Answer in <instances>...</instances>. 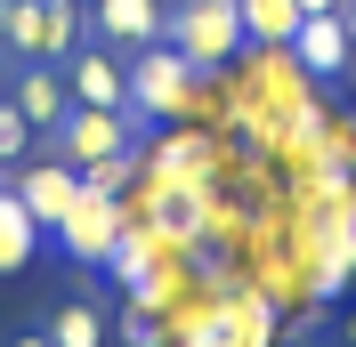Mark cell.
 Returning a JSON list of instances; mask_svg holds the SVG:
<instances>
[{
	"label": "cell",
	"mask_w": 356,
	"mask_h": 347,
	"mask_svg": "<svg viewBox=\"0 0 356 347\" xmlns=\"http://www.w3.org/2000/svg\"><path fill=\"white\" fill-rule=\"evenodd\" d=\"M162 41H170L195 73H219L235 49H251L235 0H162Z\"/></svg>",
	"instance_id": "obj_1"
},
{
	"label": "cell",
	"mask_w": 356,
	"mask_h": 347,
	"mask_svg": "<svg viewBox=\"0 0 356 347\" xmlns=\"http://www.w3.org/2000/svg\"><path fill=\"white\" fill-rule=\"evenodd\" d=\"M122 146H146V121H138L130 105H122V113L73 105L65 121L49 130V153H57V162H73V170H89V162H106V153H122Z\"/></svg>",
	"instance_id": "obj_2"
},
{
	"label": "cell",
	"mask_w": 356,
	"mask_h": 347,
	"mask_svg": "<svg viewBox=\"0 0 356 347\" xmlns=\"http://www.w3.org/2000/svg\"><path fill=\"white\" fill-rule=\"evenodd\" d=\"M195 81H202V73L186 65V57H178L170 41L138 49V57H130V113H138V121H154V113H186Z\"/></svg>",
	"instance_id": "obj_3"
},
{
	"label": "cell",
	"mask_w": 356,
	"mask_h": 347,
	"mask_svg": "<svg viewBox=\"0 0 356 347\" xmlns=\"http://www.w3.org/2000/svg\"><path fill=\"white\" fill-rule=\"evenodd\" d=\"M49 235L65 242V259H81V266H106L113 235H122V194H97V186H81V194H73V210L57 218Z\"/></svg>",
	"instance_id": "obj_4"
},
{
	"label": "cell",
	"mask_w": 356,
	"mask_h": 347,
	"mask_svg": "<svg viewBox=\"0 0 356 347\" xmlns=\"http://www.w3.org/2000/svg\"><path fill=\"white\" fill-rule=\"evenodd\" d=\"M57 73H65L73 105H106V113L130 105V57H113V49H97V41H81Z\"/></svg>",
	"instance_id": "obj_5"
},
{
	"label": "cell",
	"mask_w": 356,
	"mask_h": 347,
	"mask_svg": "<svg viewBox=\"0 0 356 347\" xmlns=\"http://www.w3.org/2000/svg\"><path fill=\"white\" fill-rule=\"evenodd\" d=\"M89 41L113 49V57L154 49L162 41V0H97V8H89Z\"/></svg>",
	"instance_id": "obj_6"
},
{
	"label": "cell",
	"mask_w": 356,
	"mask_h": 347,
	"mask_svg": "<svg viewBox=\"0 0 356 347\" xmlns=\"http://www.w3.org/2000/svg\"><path fill=\"white\" fill-rule=\"evenodd\" d=\"M8 186H17V202L41 218V235H49V226L73 210V194H81V170H73V162H57V153H41V162H17V178H8Z\"/></svg>",
	"instance_id": "obj_7"
},
{
	"label": "cell",
	"mask_w": 356,
	"mask_h": 347,
	"mask_svg": "<svg viewBox=\"0 0 356 347\" xmlns=\"http://www.w3.org/2000/svg\"><path fill=\"white\" fill-rule=\"evenodd\" d=\"M8 105L24 113V130H33V137H49V130H57V121L73 113V89H65V73H57V65H41V57H24L17 89H8Z\"/></svg>",
	"instance_id": "obj_8"
},
{
	"label": "cell",
	"mask_w": 356,
	"mask_h": 347,
	"mask_svg": "<svg viewBox=\"0 0 356 347\" xmlns=\"http://www.w3.org/2000/svg\"><path fill=\"white\" fill-rule=\"evenodd\" d=\"M202 178H154V210H146V226L162 235V251H178V242H202Z\"/></svg>",
	"instance_id": "obj_9"
},
{
	"label": "cell",
	"mask_w": 356,
	"mask_h": 347,
	"mask_svg": "<svg viewBox=\"0 0 356 347\" xmlns=\"http://www.w3.org/2000/svg\"><path fill=\"white\" fill-rule=\"evenodd\" d=\"M284 49H291V65L316 73V81H340V73H348V57H356L340 17H300V33H291Z\"/></svg>",
	"instance_id": "obj_10"
},
{
	"label": "cell",
	"mask_w": 356,
	"mask_h": 347,
	"mask_svg": "<svg viewBox=\"0 0 356 347\" xmlns=\"http://www.w3.org/2000/svg\"><path fill=\"white\" fill-rule=\"evenodd\" d=\"M41 251V218L17 202V186H0V275H24Z\"/></svg>",
	"instance_id": "obj_11"
},
{
	"label": "cell",
	"mask_w": 356,
	"mask_h": 347,
	"mask_svg": "<svg viewBox=\"0 0 356 347\" xmlns=\"http://www.w3.org/2000/svg\"><path fill=\"white\" fill-rule=\"evenodd\" d=\"M89 41V8L81 0H41V65H65Z\"/></svg>",
	"instance_id": "obj_12"
},
{
	"label": "cell",
	"mask_w": 356,
	"mask_h": 347,
	"mask_svg": "<svg viewBox=\"0 0 356 347\" xmlns=\"http://www.w3.org/2000/svg\"><path fill=\"white\" fill-rule=\"evenodd\" d=\"M235 17H243L251 49H284L291 33H300V0H235Z\"/></svg>",
	"instance_id": "obj_13"
},
{
	"label": "cell",
	"mask_w": 356,
	"mask_h": 347,
	"mask_svg": "<svg viewBox=\"0 0 356 347\" xmlns=\"http://www.w3.org/2000/svg\"><path fill=\"white\" fill-rule=\"evenodd\" d=\"M49 339L57 347H106V315H97L89 299H65L57 315H49Z\"/></svg>",
	"instance_id": "obj_14"
},
{
	"label": "cell",
	"mask_w": 356,
	"mask_h": 347,
	"mask_svg": "<svg viewBox=\"0 0 356 347\" xmlns=\"http://www.w3.org/2000/svg\"><path fill=\"white\" fill-rule=\"evenodd\" d=\"M0 49L8 57H41V0H0Z\"/></svg>",
	"instance_id": "obj_15"
},
{
	"label": "cell",
	"mask_w": 356,
	"mask_h": 347,
	"mask_svg": "<svg viewBox=\"0 0 356 347\" xmlns=\"http://www.w3.org/2000/svg\"><path fill=\"white\" fill-rule=\"evenodd\" d=\"M219 339L227 347H267V307L259 299H227L219 307Z\"/></svg>",
	"instance_id": "obj_16"
},
{
	"label": "cell",
	"mask_w": 356,
	"mask_h": 347,
	"mask_svg": "<svg viewBox=\"0 0 356 347\" xmlns=\"http://www.w3.org/2000/svg\"><path fill=\"white\" fill-rule=\"evenodd\" d=\"M138 170H146V146H122V153H106V162H89V170H81V186H97V194H122Z\"/></svg>",
	"instance_id": "obj_17"
},
{
	"label": "cell",
	"mask_w": 356,
	"mask_h": 347,
	"mask_svg": "<svg viewBox=\"0 0 356 347\" xmlns=\"http://www.w3.org/2000/svg\"><path fill=\"white\" fill-rule=\"evenodd\" d=\"M24 146H33V130H24V113L0 97V170H17V162H24Z\"/></svg>",
	"instance_id": "obj_18"
},
{
	"label": "cell",
	"mask_w": 356,
	"mask_h": 347,
	"mask_svg": "<svg viewBox=\"0 0 356 347\" xmlns=\"http://www.w3.org/2000/svg\"><path fill=\"white\" fill-rule=\"evenodd\" d=\"M122 347H162V323H154V307H146V299L122 315Z\"/></svg>",
	"instance_id": "obj_19"
},
{
	"label": "cell",
	"mask_w": 356,
	"mask_h": 347,
	"mask_svg": "<svg viewBox=\"0 0 356 347\" xmlns=\"http://www.w3.org/2000/svg\"><path fill=\"white\" fill-rule=\"evenodd\" d=\"M332 17H340V24H348V49H356V0H340Z\"/></svg>",
	"instance_id": "obj_20"
},
{
	"label": "cell",
	"mask_w": 356,
	"mask_h": 347,
	"mask_svg": "<svg viewBox=\"0 0 356 347\" xmlns=\"http://www.w3.org/2000/svg\"><path fill=\"white\" fill-rule=\"evenodd\" d=\"M332 8H340V0H300V17H332Z\"/></svg>",
	"instance_id": "obj_21"
},
{
	"label": "cell",
	"mask_w": 356,
	"mask_h": 347,
	"mask_svg": "<svg viewBox=\"0 0 356 347\" xmlns=\"http://www.w3.org/2000/svg\"><path fill=\"white\" fill-rule=\"evenodd\" d=\"M8 347H57V339H49V331H24V339H8Z\"/></svg>",
	"instance_id": "obj_22"
},
{
	"label": "cell",
	"mask_w": 356,
	"mask_h": 347,
	"mask_svg": "<svg viewBox=\"0 0 356 347\" xmlns=\"http://www.w3.org/2000/svg\"><path fill=\"white\" fill-rule=\"evenodd\" d=\"M348 266H356V194H348Z\"/></svg>",
	"instance_id": "obj_23"
},
{
	"label": "cell",
	"mask_w": 356,
	"mask_h": 347,
	"mask_svg": "<svg viewBox=\"0 0 356 347\" xmlns=\"http://www.w3.org/2000/svg\"><path fill=\"white\" fill-rule=\"evenodd\" d=\"M340 339H348V347H356V307H348V323H340Z\"/></svg>",
	"instance_id": "obj_24"
},
{
	"label": "cell",
	"mask_w": 356,
	"mask_h": 347,
	"mask_svg": "<svg viewBox=\"0 0 356 347\" xmlns=\"http://www.w3.org/2000/svg\"><path fill=\"white\" fill-rule=\"evenodd\" d=\"M81 8H97V0H81Z\"/></svg>",
	"instance_id": "obj_25"
},
{
	"label": "cell",
	"mask_w": 356,
	"mask_h": 347,
	"mask_svg": "<svg viewBox=\"0 0 356 347\" xmlns=\"http://www.w3.org/2000/svg\"><path fill=\"white\" fill-rule=\"evenodd\" d=\"M0 186H8V170H0Z\"/></svg>",
	"instance_id": "obj_26"
}]
</instances>
